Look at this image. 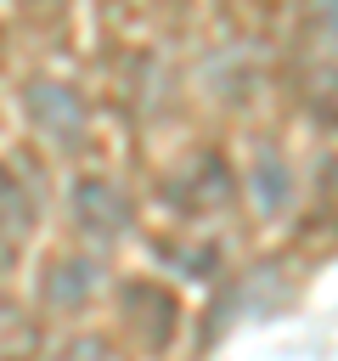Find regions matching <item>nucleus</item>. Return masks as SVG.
<instances>
[{
    "instance_id": "5",
    "label": "nucleus",
    "mask_w": 338,
    "mask_h": 361,
    "mask_svg": "<svg viewBox=\"0 0 338 361\" xmlns=\"http://www.w3.org/2000/svg\"><path fill=\"white\" fill-rule=\"evenodd\" d=\"M141 299H146V316H130V322L141 327V344H146V350H163L169 333H175V299L158 293L152 282H141Z\"/></svg>"
},
{
    "instance_id": "3",
    "label": "nucleus",
    "mask_w": 338,
    "mask_h": 361,
    "mask_svg": "<svg viewBox=\"0 0 338 361\" xmlns=\"http://www.w3.org/2000/svg\"><path fill=\"white\" fill-rule=\"evenodd\" d=\"M23 107H28V118H34V130H39L45 141H56V147H79V135H84V102H79L68 85L39 79V85L23 90Z\"/></svg>"
},
{
    "instance_id": "1",
    "label": "nucleus",
    "mask_w": 338,
    "mask_h": 361,
    "mask_svg": "<svg viewBox=\"0 0 338 361\" xmlns=\"http://www.w3.org/2000/svg\"><path fill=\"white\" fill-rule=\"evenodd\" d=\"M231 192H237V180H231V164L220 152H197L169 175V203L180 214H208V209L231 203Z\"/></svg>"
},
{
    "instance_id": "4",
    "label": "nucleus",
    "mask_w": 338,
    "mask_h": 361,
    "mask_svg": "<svg viewBox=\"0 0 338 361\" xmlns=\"http://www.w3.org/2000/svg\"><path fill=\"white\" fill-rule=\"evenodd\" d=\"M90 288H96V265L90 259H56L51 271H45V305H84L90 299Z\"/></svg>"
},
{
    "instance_id": "2",
    "label": "nucleus",
    "mask_w": 338,
    "mask_h": 361,
    "mask_svg": "<svg viewBox=\"0 0 338 361\" xmlns=\"http://www.w3.org/2000/svg\"><path fill=\"white\" fill-rule=\"evenodd\" d=\"M73 220H79V231H90V237L118 243V237L135 226V203H130L124 186L101 180V175H84V180L73 186Z\"/></svg>"
},
{
    "instance_id": "7",
    "label": "nucleus",
    "mask_w": 338,
    "mask_h": 361,
    "mask_svg": "<svg viewBox=\"0 0 338 361\" xmlns=\"http://www.w3.org/2000/svg\"><path fill=\"white\" fill-rule=\"evenodd\" d=\"M56 361H113V350H107L101 338H73V344H62Z\"/></svg>"
},
{
    "instance_id": "8",
    "label": "nucleus",
    "mask_w": 338,
    "mask_h": 361,
    "mask_svg": "<svg viewBox=\"0 0 338 361\" xmlns=\"http://www.w3.org/2000/svg\"><path fill=\"white\" fill-rule=\"evenodd\" d=\"M310 17L327 39H338V0H310Z\"/></svg>"
},
{
    "instance_id": "6",
    "label": "nucleus",
    "mask_w": 338,
    "mask_h": 361,
    "mask_svg": "<svg viewBox=\"0 0 338 361\" xmlns=\"http://www.w3.org/2000/svg\"><path fill=\"white\" fill-rule=\"evenodd\" d=\"M28 226H34V203L6 180V169H0V231H11V237H28Z\"/></svg>"
}]
</instances>
